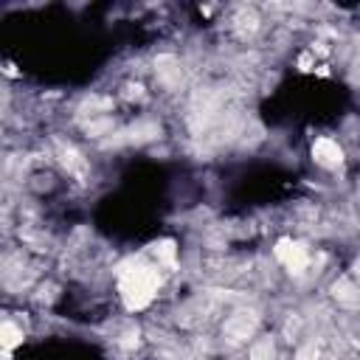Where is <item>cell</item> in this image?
Returning <instances> with one entry per match:
<instances>
[{
	"mask_svg": "<svg viewBox=\"0 0 360 360\" xmlns=\"http://www.w3.org/2000/svg\"><path fill=\"white\" fill-rule=\"evenodd\" d=\"M273 357V343L264 338V340H256L250 346V360H270Z\"/></svg>",
	"mask_w": 360,
	"mask_h": 360,
	"instance_id": "obj_8",
	"label": "cell"
},
{
	"mask_svg": "<svg viewBox=\"0 0 360 360\" xmlns=\"http://www.w3.org/2000/svg\"><path fill=\"white\" fill-rule=\"evenodd\" d=\"M253 329H256V315H253V312H236V315H231V318L225 321V326H222L225 338L233 340V343L248 340V338L253 335Z\"/></svg>",
	"mask_w": 360,
	"mask_h": 360,
	"instance_id": "obj_3",
	"label": "cell"
},
{
	"mask_svg": "<svg viewBox=\"0 0 360 360\" xmlns=\"http://www.w3.org/2000/svg\"><path fill=\"white\" fill-rule=\"evenodd\" d=\"M276 256L281 259V264H284L290 273H304V267L309 264L307 248H301L298 242H290V239H281V242L276 245Z\"/></svg>",
	"mask_w": 360,
	"mask_h": 360,
	"instance_id": "obj_2",
	"label": "cell"
},
{
	"mask_svg": "<svg viewBox=\"0 0 360 360\" xmlns=\"http://www.w3.org/2000/svg\"><path fill=\"white\" fill-rule=\"evenodd\" d=\"M298 360H332L318 343H309V346H304L301 352H298Z\"/></svg>",
	"mask_w": 360,
	"mask_h": 360,
	"instance_id": "obj_9",
	"label": "cell"
},
{
	"mask_svg": "<svg viewBox=\"0 0 360 360\" xmlns=\"http://www.w3.org/2000/svg\"><path fill=\"white\" fill-rule=\"evenodd\" d=\"M335 298H338L340 304H346V307H357V304H360V290H357L349 278H340V281L335 284Z\"/></svg>",
	"mask_w": 360,
	"mask_h": 360,
	"instance_id": "obj_5",
	"label": "cell"
},
{
	"mask_svg": "<svg viewBox=\"0 0 360 360\" xmlns=\"http://www.w3.org/2000/svg\"><path fill=\"white\" fill-rule=\"evenodd\" d=\"M155 253H158V259L166 262V264L174 262V248H172V242H160V245L155 248Z\"/></svg>",
	"mask_w": 360,
	"mask_h": 360,
	"instance_id": "obj_10",
	"label": "cell"
},
{
	"mask_svg": "<svg viewBox=\"0 0 360 360\" xmlns=\"http://www.w3.org/2000/svg\"><path fill=\"white\" fill-rule=\"evenodd\" d=\"M118 287H121L124 304L129 309H141L152 301V295L158 290V273H155V267H149L143 262H129L121 267Z\"/></svg>",
	"mask_w": 360,
	"mask_h": 360,
	"instance_id": "obj_1",
	"label": "cell"
},
{
	"mask_svg": "<svg viewBox=\"0 0 360 360\" xmlns=\"http://www.w3.org/2000/svg\"><path fill=\"white\" fill-rule=\"evenodd\" d=\"M312 158H315V163H321L326 169H335V166H340L343 152L332 138H318L315 146H312Z\"/></svg>",
	"mask_w": 360,
	"mask_h": 360,
	"instance_id": "obj_4",
	"label": "cell"
},
{
	"mask_svg": "<svg viewBox=\"0 0 360 360\" xmlns=\"http://www.w3.org/2000/svg\"><path fill=\"white\" fill-rule=\"evenodd\" d=\"M20 340H22V329H17L11 321H6V323L0 326V343H3V349L8 352V349H14Z\"/></svg>",
	"mask_w": 360,
	"mask_h": 360,
	"instance_id": "obj_6",
	"label": "cell"
},
{
	"mask_svg": "<svg viewBox=\"0 0 360 360\" xmlns=\"http://www.w3.org/2000/svg\"><path fill=\"white\" fill-rule=\"evenodd\" d=\"M59 155H62L65 169H70L73 174H82V172H84V160L79 158V152H73L70 146H62V149H59Z\"/></svg>",
	"mask_w": 360,
	"mask_h": 360,
	"instance_id": "obj_7",
	"label": "cell"
}]
</instances>
